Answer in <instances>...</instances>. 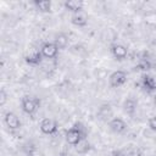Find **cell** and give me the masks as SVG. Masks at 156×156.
Masks as SVG:
<instances>
[{"label":"cell","instance_id":"8fae6325","mask_svg":"<svg viewBox=\"0 0 156 156\" xmlns=\"http://www.w3.org/2000/svg\"><path fill=\"white\" fill-rule=\"evenodd\" d=\"M65 9L71 11L72 13H77V12H80L83 11V6H84V2L80 1V0H68L63 4Z\"/></svg>","mask_w":156,"mask_h":156},{"label":"cell","instance_id":"8992f818","mask_svg":"<svg viewBox=\"0 0 156 156\" xmlns=\"http://www.w3.org/2000/svg\"><path fill=\"white\" fill-rule=\"evenodd\" d=\"M41 55L45 58H55L58 52V48L55 45V43H44L40 48Z\"/></svg>","mask_w":156,"mask_h":156},{"label":"cell","instance_id":"9c48e42d","mask_svg":"<svg viewBox=\"0 0 156 156\" xmlns=\"http://www.w3.org/2000/svg\"><path fill=\"white\" fill-rule=\"evenodd\" d=\"M71 22H72V24H74L77 27H85L88 24V13L84 10L80 12L73 13L71 17Z\"/></svg>","mask_w":156,"mask_h":156},{"label":"cell","instance_id":"d6986e66","mask_svg":"<svg viewBox=\"0 0 156 156\" xmlns=\"http://www.w3.org/2000/svg\"><path fill=\"white\" fill-rule=\"evenodd\" d=\"M74 127L80 132V134L83 135V138L84 139H87V134H88V130H87V128L84 127V124L83 123H80V122H77L76 124H74Z\"/></svg>","mask_w":156,"mask_h":156},{"label":"cell","instance_id":"7c38bea8","mask_svg":"<svg viewBox=\"0 0 156 156\" xmlns=\"http://www.w3.org/2000/svg\"><path fill=\"white\" fill-rule=\"evenodd\" d=\"M143 87L149 91H156V76L152 74H144L141 79Z\"/></svg>","mask_w":156,"mask_h":156},{"label":"cell","instance_id":"44dd1931","mask_svg":"<svg viewBox=\"0 0 156 156\" xmlns=\"http://www.w3.org/2000/svg\"><path fill=\"white\" fill-rule=\"evenodd\" d=\"M149 127H150L151 130L156 132V116H154V117H151L149 119Z\"/></svg>","mask_w":156,"mask_h":156},{"label":"cell","instance_id":"5b68a950","mask_svg":"<svg viewBox=\"0 0 156 156\" xmlns=\"http://www.w3.org/2000/svg\"><path fill=\"white\" fill-rule=\"evenodd\" d=\"M24 60H26L27 63H29V65H32V66L40 65V63H41V60H43L41 51L38 50V49H30V50L26 54Z\"/></svg>","mask_w":156,"mask_h":156},{"label":"cell","instance_id":"ba28073f","mask_svg":"<svg viewBox=\"0 0 156 156\" xmlns=\"http://www.w3.org/2000/svg\"><path fill=\"white\" fill-rule=\"evenodd\" d=\"M111 54L116 60H124L128 56V50L122 44H113L111 46Z\"/></svg>","mask_w":156,"mask_h":156},{"label":"cell","instance_id":"7402d4cb","mask_svg":"<svg viewBox=\"0 0 156 156\" xmlns=\"http://www.w3.org/2000/svg\"><path fill=\"white\" fill-rule=\"evenodd\" d=\"M55 156H66V155H65L63 152H58V154H56Z\"/></svg>","mask_w":156,"mask_h":156},{"label":"cell","instance_id":"7a4b0ae2","mask_svg":"<svg viewBox=\"0 0 156 156\" xmlns=\"http://www.w3.org/2000/svg\"><path fill=\"white\" fill-rule=\"evenodd\" d=\"M108 82L112 88H118L127 82V73L124 71H115L111 73Z\"/></svg>","mask_w":156,"mask_h":156},{"label":"cell","instance_id":"6da1fadb","mask_svg":"<svg viewBox=\"0 0 156 156\" xmlns=\"http://www.w3.org/2000/svg\"><path fill=\"white\" fill-rule=\"evenodd\" d=\"M21 106H22V110L24 113L27 115H34L39 107H40V100L38 98H33V96H23L22 100H21Z\"/></svg>","mask_w":156,"mask_h":156},{"label":"cell","instance_id":"ac0fdd59","mask_svg":"<svg viewBox=\"0 0 156 156\" xmlns=\"http://www.w3.org/2000/svg\"><path fill=\"white\" fill-rule=\"evenodd\" d=\"M112 115V111H111V106L108 104H105V105H101V107L99 108V116L101 118H108L110 116Z\"/></svg>","mask_w":156,"mask_h":156},{"label":"cell","instance_id":"4fadbf2b","mask_svg":"<svg viewBox=\"0 0 156 156\" xmlns=\"http://www.w3.org/2000/svg\"><path fill=\"white\" fill-rule=\"evenodd\" d=\"M55 45L60 49H66L67 45H68V35L66 33H58L56 37H55V40H54Z\"/></svg>","mask_w":156,"mask_h":156},{"label":"cell","instance_id":"52a82bcc","mask_svg":"<svg viewBox=\"0 0 156 156\" xmlns=\"http://www.w3.org/2000/svg\"><path fill=\"white\" fill-rule=\"evenodd\" d=\"M82 139H84L83 135L80 134V132H79L74 126H73L71 129H68L67 133H66V141H67L69 145L76 146Z\"/></svg>","mask_w":156,"mask_h":156},{"label":"cell","instance_id":"277c9868","mask_svg":"<svg viewBox=\"0 0 156 156\" xmlns=\"http://www.w3.org/2000/svg\"><path fill=\"white\" fill-rule=\"evenodd\" d=\"M4 122L6 124V127L9 129H12V130H16V129H20L21 127V121L18 118V116L11 111L6 112L5 113V117H4Z\"/></svg>","mask_w":156,"mask_h":156},{"label":"cell","instance_id":"2e32d148","mask_svg":"<svg viewBox=\"0 0 156 156\" xmlns=\"http://www.w3.org/2000/svg\"><path fill=\"white\" fill-rule=\"evenodd\" d=\"M90 150V143L87 139H82L77 145H76V151L78 154H87Z\"/></svg>","mask_w":156,"mask_h":156},{"label":"cell","instance_id":"3957f363","mask_svg":"<svg viewBox=\"0 0 156 156\" xmlns=\"http://www.w3.org/2000/svg\"><path fill=\"white\" fill-rule=\"evenodd\" d=\"M58 129V126H57V122L52 118H44L40 123V130L41 133L44 134H48V135H52L57 132Z\"/></svg>","mask_w":156,"mask_h":156},{"label":"cell","instance_id":"ffe728a7","mask_svg":"<svg viewBox=\"0 0 156 156\" xmlns=\"http://www.w3.org/2000/svg\"><path fill=\"white\" fill-rule=\"evenodd\" d=\"M7 101V94L5 91V89H1L0 90V106H4Z\"/></svg>","mask_w":156,"mask_h":156},{"label":"cell","instance_id":"cb8c5ba5","mask_svg":"<svg viewBox=\"0 0 156 156\" xmlns=\"http://www.w3.org/2000/svg\"><path fill=\"white\" fill-rule=\"evenodd\" d=\"M154 45H155V46H156V40H155V41H154Z\"/></svg>","mask_w":156,"mask_h":156},{"label":"cell","instance_id":"603a6c76","mask_svg":"<svg viewBox=\"0 0 156 156\" xmlns=\"http://www.w3.org/2000/svg\"><path fill=\"white\" fill-rule=\"evenodd\" d=\"M154 102H155V105H156V95H155V98H154Z\"/></svg>","mask_w":156,"mask_h":156},{"label":"cell","instance_id":"30bf717a","mask_svg":"<svg viewBox=\"0 0 156 156\" xmlns=\"http://www.w3.org/2000/svg\"><path fill=\"white\" fill-rule=\"evenodd\" d=\"M108 126H110L111 130L115 132V133H117V134H121V133H123L127 129V123L122 118H117V117L112 118L108 122Z\"/></svg>","mask_w":156,"mask_h":156},{"label":"cell","instance_id":"e0dca14e","mask_svg":"<svg viewBox=\"0 0 156 156\" xmlns=\"http://www.w3.org/2000/svg\"><path fill=\"white\" fill-rule=\"evenodd\" d=\"M135 68H138L139 71H143V72H147V71H150L152 68V65H151V62L149 60L143 58V60H140L138 62V65H136Z\"/></svg>","mask_w":156,"mask_h":156},{"label":"cell","instance_id":"5bb4252c","mask_svg":"<svg viewBox=\"0 0 156 156\" xmlns=\"http://www.w3.org/2000/svg\"><path fill=\"white\" fill-rule=\"evenodd\" d=\"M136 106H138L136 100L133 99V98H128V99L124 101V104H123V110H124L128 115H133V113L135 112V110H136Z\"/></svg>","mask_w":156,"mask_h":156},{"label":"cell","instance_id":"9a60e30c","mask_svg":"<svg viewBox=\"0 0 156 156\" xmlns=\"http://www.w3.org/2000/svg\"><path fill=\"white\" fill-rule=\"evenodd\" d=\"M37 10L40 12H50L51 11V2L49 0H34L33 1Z\"/></svg>","mask_w":156,"mask_h":156}]
</instances>
